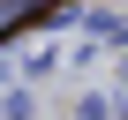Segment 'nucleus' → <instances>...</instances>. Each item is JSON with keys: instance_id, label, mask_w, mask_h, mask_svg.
I'll return each mask as SVG.
<instances>
[{"instance_id": "f257e3e1", "label": "nucleus", "mask_w": 128, "mask_h": 120, "mask_svg": "<svg viewBox=\"0 0 128 120\" xmlns=\"http://www.w3.org/2000/svg\"><path fill=\"white\" fill-rule=\"evenodd\" d=\"M38 15V0H0V30H15V23H30Z\"/></svg>"}]
</instances>
